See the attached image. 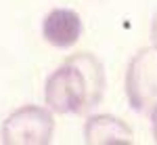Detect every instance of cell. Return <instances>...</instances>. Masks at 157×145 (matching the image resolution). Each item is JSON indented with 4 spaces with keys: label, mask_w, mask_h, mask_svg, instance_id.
Masks as SVG:
<instances>
[{
    "label": "cell",
    "mask_w": 157,
    "mask_h": 145,
    "mask_svg": "<svg viewBox=\"0 0 157 145\" xmlns=\"http://www.w3.org/2000/svg\"><path fill=\"white\" fill-rule=\"evenodd\" d=\"M105 67L92 53L69 55L44 82V103L52 114L84 116L105 97Z\"/></svg>",
    "instance_id": "1"
},
{
    "label": "cell",
    "mask_w": 157,
    "mask_h": 145,
    "mask_svg": "<svg viewBox=\"0 0 157 145\" xmlns=\"http://www.w3.org/2000/svg\"><path fill=\"white\" fill-rule=\"evenodd\" d=\"M126 99L136 114H151L157 107V46H143L126 67Z\"/></svg>",
    "instance_id": "2"
},
{
    "label": "cell",
    "mask_w": 157,
    "mask_h": 145,
    "mask_svg": "<svg viewBox=\"0 0 157 145\" xmlns=\"http://www.w3.org/2000/svg\"><path fill=\"white\" fill-rule=\"evenodd\" d=\"M52 135V111L40 105H21L6 116L0 128V139L4 145H48Z\"/></svg>",
    "instance_id": "3"
},
{
    "label": "cell",
    "mask_w": 157,
    "mask_h": 145,
    "mask_svg": "<svg viewBox=\"0 0 157 145\" xmlns=\"http://www.w3.org/2000/svg\"><path fill=\"white\" fill-rule=\"evenodd\" d=\"M84 32L82 17L73 9L67 6H57L46 13L42 19V38L55 48H71L78 44V40Z\"/></svg>",
    "instance_id": "4"
},
{
    "label": "cell",
    "mask_w": 157,
    "mask_h": 145,
    "mask_svg": "<svg viewBox=\"0 0 157 145\" xmlns=\"http://www.w3.org/2000/svg\"><path fill=\"white\" fill-rule=\"evenodd\" d=\"M84 143L88 145H130L134 133L126 122L113 114H94L84 122Z\"/></svg>",
    "instance_id": "5"
},
{
    "label": "cell",
    "mask_w": 157,
    "mask_h": 145,
    "mask_svg": "<svg viewBox=\"0 0 157 145\" xmlns=\"http://www.w3.org/2000/svg\"><path fill=\"white\" fill-rule=\"evenodd\" d=\"M149 120H151V135H153V141L157 143V107L149 114Z\"/></svg>",
    "instance_id": "6"
},
{
    "label": "cell",
    "mask_w": 157,
    "mask_h": 145,
    "mask_svg": "<svg viewBox=\"0 0 157 145\" xmlns=\"http://www.w3.org/2000/svg\"><path fill=\"white\" fill-rule=\"evenodd\" d=\"M151 40H153V44L157 46V13L153 15V19H151Z\"/></svg>",
    "instance_id": "7"
}]
</instances>
